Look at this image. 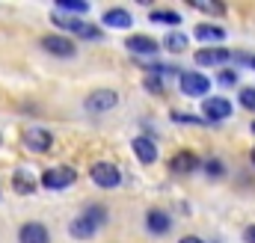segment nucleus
<instances>
[{
    "label": "nucleus",
    "instance_id": "nucleus-1",
    "mask_svg": "<svg viewBox=\"0 0 255 243\" xmlns=\"http://www.w3.org/2000/svg\"><path fill=\"white\" fill-rule=\"evenodd\" d=\"M89 178H92V184H98V187H104V190H113V187L122 184V172H119L116 163L98 160V163L89 166Z\"/></svg>",
    "mask_w": 255,
    "mask_h": 243
},
{
    "label": "nucleus",
    "instance_id": "nucleus-2",
    "mask_svg": "<svg viewBox=\"0 0 255 243\" xmlns=\"http://www.w3.org/2000/svg\"><path fill=\"white\" fill-rule=\"evenodd\" d=\"M51 21H54L60 30H68V33H74V36H80V39H101V30L92 27V24H86V21H80V18H71V15H63V12H54Z\"/></svg>",
    "mask_w": 255,
    "mask_h": 243
},
{
    "label": "nucleus",
    "instance_id": "nucleus-3",
    "mask_svg": "<svg viewBox=\"0 0 255 243\" xmlns=\"http://www.w3.org/2000/svg\"><path fill=\"white\" fill-rule=\"evenodd\" d=\"M178 83H181V92H184L187 98H202V95H208V89H211V80H208L202 71H181Z\"/></svg>",
    "mask_w": 255,
    "mask_h": 243
},
{
    "label": "nucleus",
    "instance_id": "nucleus-4",
    "mask_svg": "<svg viewBox=\"0 0 255 243\" xmlns=\"http://www.w3.org/2000/svg\"><path fill=\"white\" fill-rule=\"evenodd\" d=\"M74 169L71 166H54V169H48L45 175H42V187L45 190H65L68 184H74Z\"/></svg>",
    "mask_w": 255,
    "mask_h": 243
},
{
    "label": "nucleus",
    "instance_id": "nucleus-5",
    "mask_svg": "<svg viewBox=\"0 0 255 243\" xmlns=\"http://www.w3.org/2000/svg\"><path fill=\"white\" fill-rule=\"evenodd\" d=\"M42 48L51 54V57H74L77 54V48H74V42L68 39V36H60V33H51V36H45L42 39Z\"/></svg>",
    "mask_w": 255,
    "mask_h": 243
},
{
    "label": "nucleus",
    "instance_id": "nucleus-6",
    "mask_svg": "<svg viewBox=\"0 0 255 243\" xmlns=\"http://www.w3.org/2000/svg\"><path fill=\"white\" fill-rule=\"evenodd\" d=\"M202 113H205L208 122H223V119L232 116V104H229V98L214 95V98H205L202 101Z\"/></svg>",
    "mask_w": 255,
    "mask_h": 243
},
{
    "label": "nucleus",
    "instance_id": "nucleus-7",
    "mask_svg": "<svg viewBox=\"0 0 255 243\" xmlns=\"http://www.w3.org/2000/svg\"><path fill=\"white\" fill-rule=\"evenodd\" d=\"M119 104V95L113 92V89H95L89 98H86V110H92V113H107V110H113Z\"/></svg>",
    "mask_w": 255,
    "mask_h": 243
},
{
    "label": "nucleus",
    "instance_id": "nucleus-8",
    "mask_svg": "<svg viewBox=\"0 0 255 243\" xmlns=\"http://www.w3.org/2000/svg\"><path fill=\"white\" fill-rule=\"evenodd\" d=\"M24 145L30 148V151H48L51 145H54V136L45 130V127H27L24 130Z\"/></svg>",
    "mask_w": 255,
    "mask_h": 243
},
{
    "label": "nucleus",
    "instance_id": "nucleus-9",
    "mask_svg": "<svg viewBox=\"0 0 255 243\" xmlns=\"http://www.w3.org/2000/svg\"><path fill=\"white\" fill-rule=\"evenodd\" d=\"M18 241L21 243H51V232L42 223H24L18 229Z\"/></svg>",
    "mask_w": 255,
    "mask_h": 243
},
{
    "label": "nucleus",
    "instance_id": "nucleus-10",
    "mask_svg": "<svg viewBox=\"0 0 255 243\" xmlns=\"http://www.w3.org/2000/svg\"><path fill=\"white\" fill-rule=\"evenodd\" d=\"M95 232H98V226H95L86 214H80V217H74V220L68 223V235H71L74 241H89V238H95Z\"/></svg>",
    "mask_w": 255,
    "mask_h": 243
},
{
    "label": "nucleus",
    "instance_id": "nucleus-11",
    "mask_svg": "<svg viewBox=\"0 0 255 243\" xmlns=\"http://www.w3.org/2000/svg\"><path fill=\"white\" fill-rule=\"evenodd\" d=\"M199 166H202V163H199V157H196L193 151H178V154H172V160H169V169H172L175 175H190Z\"/></svg>",
    "mask_w": 255,
    "mask_h": 243
},
{
    "label": "nucleus",
    "instance_id": "nucleus-12",
    "mask_svg": "<svg viewBox=\"0 0 255 243\" xmlns=\"http://www.w3.org/2000/svg\"><path fill=\"white\" fill-rule=\"evenodd\" d=\"M125 48L130 54H139V57H154L160 51V45L151 39V36H128Z\"/></svg>",
    "mask_w": 255,
    "mask_h": 243
},
{
    "label": "nucleus",
    "instance_id": "nucleus-13",
    "mask_svg": "<svg viewBox=\"0 0 255 243\" xmlns=\"http://www.w3.org/2000/svg\"><path fill=\"white\" fill-rule=\"evenodd\" d=\"M101 24H104V27H113V30H128V27L133 24V18H130L128 9L113 6V9H107V12L101 15Z\"/></svg>",
    "mask_w": 255,
    "mask_h": 243
},
{
    "label": "nucleus",
    "instance_id": "nucleus-14",
    "mask_svg": "<svg viewBox=\"0 0 255 243\" xmlns=\"http://www.w3.org/2000/svg\"><path fill=\"white\" fill-rule=\"evenodd\" d=\"M130 148H133L136 160H139V163H145V166L157 160V145H154V142H151L148 136H136V139L130 142Z\"/></svg>",
    "mask_w": 255,
    "mask_h": 243
},
{
    "label": "nucleus",
    "instance_id": "nucleus-15",
    "mask_svg": "<svg viewBox=\"0 0 255 243\" xmlns=\"http://www.w3.org/2000/svg\"><path fill=\"white\" fill-rule=\"evenodd\" d=\"M145 226H148V232H151V235H166V232L172 229V220H169V214H166V211L151 208V211L145 214Z\"/></svg>",
    "mask_w": 255,
    "mask_h": 243
},
{
    "label": "nucleus",
    "instance_id": "nucleus-16",
    "mask_svg": "<svg viewBox=\"0 0 255 243\" xmlns=\"http://www.w3.org/2000/svg\"><path fill=\"white\" fill-rule=\"evenodd\" d=\"M232 60V54L226 48H202L196 51V65H223Z\"/></svg>",
    "mask_w": 255,
    "mask_h": 243
},
{
    "label": "nucleus",
    "instance_id": "nucleus-17",
    "mask_svg": "<svg viewBox=\"0 0 255 243\" xmlns=\"http://www.w3.org/2000/svg\"><path fill=\"white\" fill-rule=\"evenodd\" d=\"M196 39L199 42H223L226 39V30L217 27V24H199L196 27Z\"/></svg>",
    "mask_w": 255,
    "mask_h": 243
},
{
    "label": "nucleus",
    "instance_id": "nucleus-18",
    "mask_svg": "<svg viewBox=\"0 0 255 243\" xmlns=\"http://www.w3.org/2000/svg\"><path fill=\"white\" fill-rule=\"evenodd\" d=\"M148 18H151L154 24H166V27H175V24H181V15H178V12H172V9H154Z\"/></svg>",
    "mask_w": 255,
    "mask_h": 243
},
{
    "label": "nucleus",
    "instance_id": "nucleus-19",
    "mask_svg": "<svg viewBox=\"0 0 255 243\" xmlns=\"http://www.w3.org/2000/svg\"><path fill=\"white\" fill-rule=\"evenodd\" d=\"M163 48L172 51V54H181V51H187V36L175 30V33H169V36L163 39Z\"/></svg>",
    "mask_w": 255,
    "mask_h": 243
},
{
    "label": "nucleus",
    "instance_id": "nucleus-20",
    "mask_svg": "<svg viewBox=\"0 0 255 243\" xmlns=\"http://www.w3.org/2000/svg\"><path fill=\"white\" fill-rule=\"evenodd\" d=\"M12 184H15V193H21V196H30V193L36 190V184H33V178H30V172H15Z\"/></svg>",
    "mask_w": 255,
    "mask_h": 243
},
{
    "label": "nucleus",
    "instance_id": "nucleus-21",
    "mask_svg": "<svg viewBox=\"0 0 255 243\" xmlns=\"http://www.w3.org/2000/svg\"><path fill=\"white\" fill-rule=\"evenodd\" d=\"M238 101H241V107H244V110L255 113V86H244V89H241V95H238Z\"/></svg>",
    "mask_w": 255,
    "mask_h": 243
},
{
    "label": "nucleus",
    "instance_id": "nucleus-22",
    "mask_svg": "<svg viewBox=\"0 0 255 243\" xmlns=\"http://www.w3.org/2000/svg\"><path fill=\"white\" fill-rule=\"evenodd\" d=\"M190 6L202 9V12H211V15H223V12H226L223 3H211V0H190Z\"/></svg>",
    "mask_w": 255,
    "mask_h": 243
},
{
    "label": "nucleus",
    "instance_id": "nucleus-23",
    "mask_svg": "<svg viewBox=\"0 0 255 243\" xmlns=\"http://www.w3.org/2000/svg\"><path fill=\"white\" fill-rule=\"evenodd\" d=\"M83 214H86V217H89V220H92L95 226L107 223V208H104V205H92V208H86Z\"/></svg>",
    "mask_w": 255,
    "mask_h": 243
},
{
    "label": "nucleus",
    "instance_id": "nucleus-24",
    "mask_svg": "<svg viewBox=\"0 0 255 243\" xmlns=\"http://www.w3.org/2000/svg\"><path fill=\"white\" fill-rule=\"evenodd\" d=\"M57 6H60V12H86L89 9V3H83V0H60Z\"/></svg>",
    "mask_w": 255,
    "mask_h": 243
},
{
    "label": "nucleus",
    "instance_id": "nucleus-25",
    "mask_svg": "<svg viewBox=\"0 0 255 243\" xmlns=\"http://www.w3.org/2000/svg\"><path fill=\"white\" fill-rule=\"evenodd\" d=\"M205 172H208L211 178H220V175H226V166H223V160H217V157H214V160H208V163H205Z\"/></svg>",
    "mask_w": 255,
    "mask_h": 243
},
{
    "label": "nucleus",
    "instance_id": "nucleus-26",
    "mask_svg": "<svg viewBox=\"0 0 255 243\" xmlns=\"http://www.w3.org/2000/svg\"><path fill=\"white\" fill-rule=\"evenodd\" d=\"M145 89H148V92H154V95H163V92H166V89H163V83H160V77H148V80H145Z\"/></svg>",
    "mask_w": 255,
    "mask_h": 243
},
{
    "label": "nucleus",
    "instance_id": "nucleus-27",
    "mask_svg": "<svg viewBox=\"0 0 255 243\" xmlns=\"http://www.w3.org/2000/svg\"><path fill=\"white\" fill-rule=\"evenodd\" d=\"M217 80H220L223 86H235V83H238V74H235V71H220Z\"/></svg>",
    "mask_w": 255,
    "mask_h": 243
},
{
    "label": "nucleus",
    "instance_id": "nucleus-28",
    "mask_svg": "<svg viewBox=\"0 0 255 243\" xmlns=\"http://www.w3.org/2000/svg\"><path fill=\"white\" fill-rule=\"evenodd\" d=\"M244 241H247V243H255V226H247V232H244Z\"/></svg>",
    "mask_w": 255,
    "mask_h": 243
},
{
    "label": "nucleus",
    "instance_id": "nucleus-29",
    "mask_svg": "<svg viewBox=\"0 0 255 243\" xmlns=\"http://www.w3.org/2000/svg\"><path fill=\"white\" fill-rule=\"evenodd\" d=\"M178 243H202V238H196V235H187V238H181Z\"/></svg>",
    "mask_w": 255,
    "mask_h": 243
},
{
    "label": "nucleus",
    "instance_id": "nucleus-30",
    "mask_svg": "<svg viewBox=\"0 0 255 243\" xmlns=\"http://www.w3.org/2000/svg\"><path fill=\"white\" fill-rule=\"evenodd\" d=\"M250 65H253V68H255V57H250Z\"/></svg>",
    "mask_w": 255,
    "mask_h": 243
},
{
    "label": "nucleus",
    "instance_id": "nucleus-31",
    "mask_svg": "<svg viewBox=\"0 0 255 243\" xmlns=\"http://www.w3.org/2000/svg\"><path fill=\"white\" fill-rule=\"evenodd\" d=\"M250 157H253V163H255V145H253V154H250Z\"/></svg>",
    "mask_w": 255,
    "mask_h": 243
},
{
    "label": "nucleus",
    "instance_id": "nucleus-32",
    "mask_svg": "<svg viewBox=\"0 0 255 243\" xmlns=\"http://www.w3.org/2000/svg\"><path fill=\"white\" fill-rule=\"evenodd\" d=\"M253 130H255V124H253Z\"/></svg>",
    "mask_w": 255,
    "mask_h": 243
}]
</instances>
